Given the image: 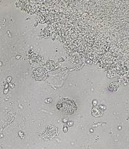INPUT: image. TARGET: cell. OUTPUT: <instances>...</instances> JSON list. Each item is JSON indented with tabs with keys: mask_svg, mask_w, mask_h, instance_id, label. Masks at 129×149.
I'll return each instance as SVG.
<instances>
[{
	"mask_svg": "<svg viewBox=\"0 0 129 149\" xmlns=\"http://www.w3.org/2000/svg\"><path fill=\"white\" fill-rule=\"evenodd\" d=\"M57 108L63 114L71 115L76 111V105L73 100L62 99L57 104Z\"/></svg>",
	"mask_w": 129,
	"mask_h": 149,
	"instance_id": "6da1fadb",
	"label": "cell"
},
{
	"mask_svg": "<svg viewBox=\"0 0 129 149\" xmlns=\"http://www.w3.org/2000/svg\"><path fill=\"white\" fill-rule=\"evenodd\" d=\"M32 77L36 81H43L48 77L47 71L44 68H38L33 71Z\"/></svg>",
	"mask_w": 129,
	"mask_h": 149,
	"instance_id": "7a4b0ae2",
	"label": "cell"
},
{
	"mask_svg": "<svg viewBox=\"0 0 129 149\" xmlns=\"http://www.w3.org/2000/svg\"><path fill=\"white\" fill-rule=\"evenodd\" d=\"M58 134V129L54 126H48L43 133V138L46 139H51Z\"/></svg>",
	"mask_w": 129,
	"mask_h": 149,
	"instance_id": "3957f363",
	"label": "cell"
},
{
	"mask_svg": "<svg viewBox=\"0 0 129 149\" xmlns=\"http://www.w3.org/2000/svg\"><path fill=\"white\" fill-rule=\"evenodd\" d=\"M92 115L95 117H100L103 114V111L101 107H94L92 111Z\"/></svg>",
	"mask_w": 129,
	"mask_h": 149,
	"instance_id": "277c9868",
	"label": "cell"
},
{
	"mask_svg": "<svg viewBox=\"0 0 129 149\" xmlns=\"http://www.w3.org/2000/svg\"><path fill=\"white\" fill-rule=\"evenodd\" d=\"M118 88V85L116 84V83H111V84L109 85V89L112 91H116Z\"/></svg>",
	"mask_w": 129,
	"mask_h": 149,
	"instance_id": "5b68a950",
	"label": "cell"
}]
</instances>
